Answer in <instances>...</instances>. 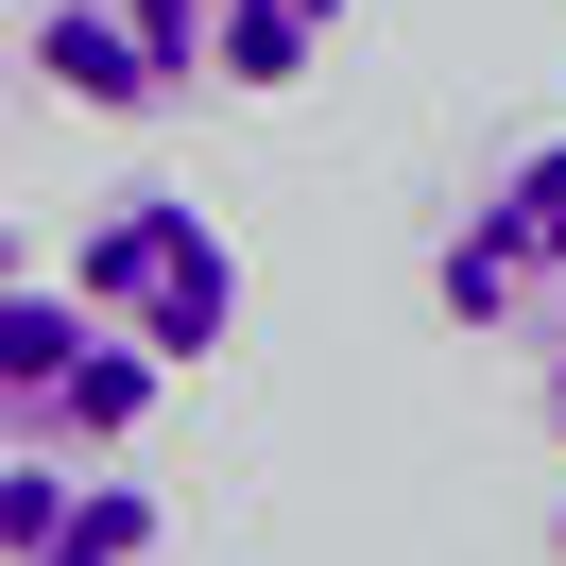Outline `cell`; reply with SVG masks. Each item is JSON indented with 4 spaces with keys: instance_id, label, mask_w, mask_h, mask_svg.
<instances>
[{
    "instance_id": "obj_7",
    "label": "cell",
    "mask_w": 566,
    "mask_h": 566,
    "mask_svg": "<svg viewBox=\"0 0 566 566\" xmlns=\"http://www.w3.org/2000/svg\"><path fill=\"white\" fill-rule=\"evenodd\" d=\"M532 412H549V447H566V310H549V344H532Z\"/></svg>"
},
{
    "instance_id": "obj_8",
    "label": "cell",
    "mask_w": 566,
    "mask_h": 566,
    "mask_svg": "<svg viewBox=\"0 0 566 566\" xmlns=\"http://www.w3.org/2000/svg\"><path fill=\"white\" fill-rule=\"evenodd\" d=\"M549 566H566V515H549Z\"/></svg>"
},
{
    "instance_id": "obj_6",
    "label": "cell",
    "mask_w": 566,
    "mask_h": 566,
    "mask_svg": "<svg viewBox=\"0 0 566 566\" xmlns=\"http://www.w3.org/2000/svg\"><path fill=\"white\" fill-rule=\"evenodd\" d=\"M326 35H344V0H189V52H207V86H241V104L310 86Z\"/></svg>"
},
{
    "instance_id": "obj_3",
    "label": "cell",
    "mask_w": 566,
    "mask_h": 566,
    "mask_svg": "<svg viewBox=\"0 0 566 566\" xmlns=\"http://www.w3.org/2000/svg\"><path fill=\"white\" fill-rule=\"evenodd\" d=\"M429 310L481 326V344H515V326L566 310V138L497 155V172L463 189V223L429 241Z\"/></svg>"
},
{
    "instance_id": "obj_5",
    "label": "cell",
    "mask_w": 566,
    "mask_h": 566,
    "mask_svg": "<svg viewBox=\"0 0 566 566\" xmlns=\"http://www.w3.org/2000/svg\"><path fill=\"white\" fill-rule=\"evenodd\" d=\"M0 566H155V497L104 463L0 447Z\"/></svg>"
},
{
    "instance_id": "obj_1",
    "label": "cell",
    "mask_w": 566,
    "mask_h": 566,
    "mask_svg": "<svg viewBox=\"0 0 566 566\" xmlns=\"http://www.w3.org/2000/svg\"><path fill=\"white\" fill-rule=\"evenodd\" d=\"M155 378H172V360H155L138 326L104 310V292H52V275H18V292H0V447L104 463V447H138Z\"/></svg>"
},
{
    "instance_id": "obj_2",
    "label": "cell",
    "mask_w": 566,
    "mask_h": 566,
    "mask_svg": "<svg viewBox=\"0 0 566 566\" xmlns=\"http://www.w3.org/2000/svg\"><path fill=\"white\" fill-rule=\"evenodd\" d=\"M70 292H104V310L138 326L172 378L241 344V241H223L189 189H104V207H86V241H70Z\"/></svg>"
},
{
    "instance_id": "obj_4",
    "label": "cell",
    "mask_w": 566,
    "mask_h": 566,
    "mask_svg": "<svg viewBox=\"0 0 566 566\" xmlns=\"http://www.w3.org/2000/svg\"><path fill=\"white\" fill-rule=\"evenodd\" d=\"M35 86L86 104V120H155V104H189L207 70L172 52L155 0H35Z\"/></svg>"
}]
</instances>
